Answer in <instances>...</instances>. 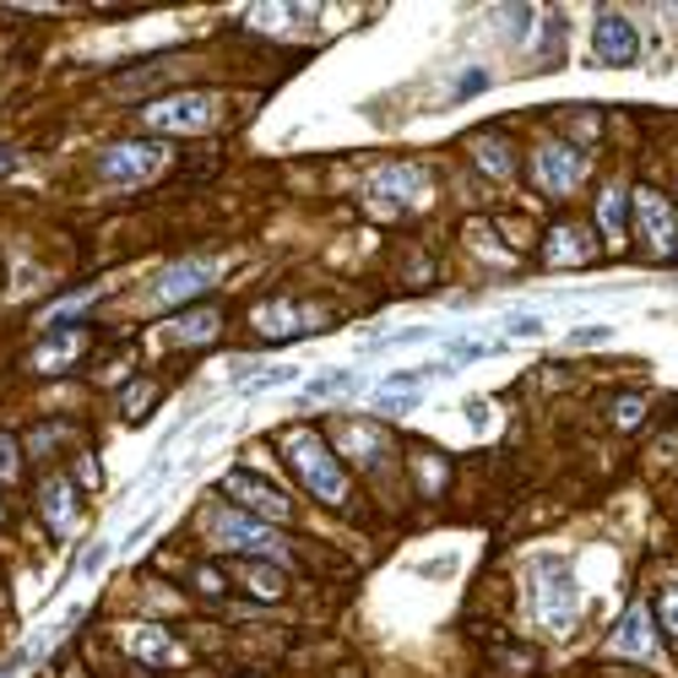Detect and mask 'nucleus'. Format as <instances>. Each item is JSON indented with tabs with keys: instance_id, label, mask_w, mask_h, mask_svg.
<instances>
[{
	"instance_id": "obj_1",
	"label": "nucleus",
	"mask_w": 678,
	"mask_h": 678,
	"mask_svg": "<svg viewBox=\"0 0 678 678\" xmlns=\"http://www.w3.org/2000/svg\"><path fill=\"white\" fill-rule=\"evenodd\" d=\"M283 456H288V466L298 472V483H304L321 505H342V500H347V472L337 466L332 445H326L321 434L294 429V434L283 440Z\"/></svg>"
},
{
	"instance_id": "obj_2",
	"label": "nucleus",
	"mask_w": 678,
	"mask_h": 678,
	"mask_svg": "<svg viewBox=\"0 0 678 678\" xmlns=\"http://www.w3.org/2000/svg\"><path fill=\"white\" fill-rule=\"evenodd\" d=\"M532 608H538L543 630H553V636L576 630L581 597H576V576H570L564 559H538L532 564Z\"/></svg>"
},
{
	"instance_id": "obj_3",
	"label": "nucleus",
	"mask_w": 678,
	"mask_h": 678,
	"mask_svg": "<svg viewBox=\"0 0 678 678\" xmlns=\"http://www.w3.org/2000/svg\"><path fill=\"white\" fill-rule=\"evenodd\" d=\"M141 120H147V126H158V130H185V136H196V130L217 126V98H213V92H174V98L147 104V109H141Z\"/></svg>"
},
{
	"instance_id": "obj_4",
	"label": "nucleus",
	"mask_w": 678,
	"mask_h": 678,
	"mask_svg": "<svg viewBox=\"0 0 678 678\" xmlns=\"http://www.w3.org/2000/svg\"><path fill=\"white\" fill-rule=\"evenodd\" d=\"M164 164H169V147H164V141H120V147L104 153L98 169H104L109 185H147Z\"/></svg>"
},
{
	"instance_id": "obj_5",
	"label": "nucleus",
	"mask_w": 678,
	"mask_h": 678,
	"mask_svg": "<svg viewBox=\"0 0 678 678\" xmlns=\"http://www.w3.org/2000/svg\"><path fill=\"white\" fill-rule=\"evenodd\" d=\"M213 543L217 549H234L245 553V559H255V553H272L277 549V532L266 527V521H255V515H245V510H213Z\"/></svg>"
},
{
	"instance_id": "obj_6",
	"label": "nucleus",
	"mask_w": 678,
	"mask_h": 678,
	"mask_svg": "<svg viewBox=\"0 0 678 678\" xmlns=\"http://www.w3.org/2000/svg\"><path fill=\"white\" fill-rule=\"evenodd\" d=\"M581 174H587V153H576V147H564V141H538V153H532V179H538L549 196H570V190L581 185Z\"/></svg>"
},
{
	"instance_id": "obj_7",
	"label": "nucleus",
	"mask_w": 678,
	"mask_h": 678,
	"mask_svg": "<svg viewBox=\"0 0 678 678\" xmlns=\"http://www.w3.org/2000/svg\"><path fill=\"white\" fill-rule=\"evenodd\" d=\"M636 223L651 255H678V213L662 190H651V185L636 190Z\"/></svg>"
},
{
	"instance_id": "obj_8",
	"label": "nucleus",
	"mask_w": 678,
	"mask_h": 678,
	"mask_svg": "<svg viewBox=\"0 0 678 678\" xmlns=\"http://www.w3.org/2000/svg\"><path fill=\"white\" fill-rule=\"evenodd\" d=\"M223 489H228V500H234V505L255 510V521H288V515H294L288 494H277L261 472H245V466H239V472H228V483H223Z\"/></svg>"
},
{
	"instance_id": "obj_9",
	"label": "nucleus",
	"mask_w": 678,
	"mask_h": 678,
	"mask_svg": "<svg viewBox=\"0 0 678 678\" xmlns=\"http://www.w3.org/2000/svg\"><path fill=\"white\" fill-rule=\"evenodd\" d=\"M370 196L391 207V213H402V207H419L429 190H424V169H413V164H396V169H381L375 174V185H370Z\"/></svg>"
},
{
	"instance_id": "obj_10",
	"label": "nucleus",
	"mask_w": 678,
	"mask_h": 678,
	"mask_svg": "<svg viewBox=\"0 0 678 678\" xmlns=\"http://www.w3.org/2000/svg\"><path fill=\"white\" fill-rule=\"evenodd\" d=\"M592 49H597L602 66H636V55H640L636 28H630L625 17L602 11V17H597V33H592Z\"/></svg>"
},
{
	"instance_id": "obj_11",
	"label": "nucleus",
	"mask_w": 678,
	"mask_h": 678,
	"mask_svg": "<svg viewBox=\"0 0 678 678\" xmlns=\"http://www.w3.org/2000/svg\"><path fill=\"white\" fill-rule=\"evenodd\" d=\"M608 651H613V657H640V662L657 657V625H651V613H646L640 602L619 619V630L608 636Z\"/></svg>"
},
{
	"instance_id": "obj_12",
	"label": "nucleus",
	"mask_w": 678,
	"mask_h": 678,
	"mask_svg": "<svg viewBox=\"0 0 678 678\" xmlns=\"http://www.w3.org/2000/svg\"><path fill=\"white\" fill-rule=\"evenodd\" d=\"M213 283H217L213 261H179V266H169V272L158 277V298H164V304H179V298H190V294H207Z\"/></svg>"
},
{
	"instance_id": "obj_13",
	"label": "nucleus",
	"mask_w": 678,
	"mask_h": 678,
	"mask_svg": "<svg viewBox=\"0 0 678 678\" xmlns=\"http://www.w3.org/2000/svg\"><path fill=\"white\" fill-rule=\"evenodd\" d=\"M126 646H130V657H136V662H147V668H174V662H179L174 636H164L158 625H136V630L126 636Z\"/></svg>"
},
{
	"instance_id": "obj_14",
	"label": "nucleus",
	"mask_w": 678,
	"mask_h": 678,
	"mask_svg": "<svg viewBox=\"0 0 678 678\" xmlns=\"http://www.w3.org/2000/svg\"><path fill=\"white\" fill-rule=\"evenodd\" d=\"M217 332H223V315L217 309H185V315H174L169 321V337L179 342V347H196V342H213Z\"/></svg>"
},
{
	"instance_id": "obj_15",
	"label": "nucleus",
	"mask_w": 678,
	"mask_h": 678,
	"mask_svg": "<svg viewBox=\"0 0 678 678\" xmlns=\"http://www.w3.org/2000/svg\"><path fill=\"white\" fill-rule=\"evenodd\" d=\"M234 576H239V587H245V592L266 597V602H277V597L288 592L283 570H277V564H266V559H239V564H234Z\"/></svg>"
},
{
	"instance_id": "obj_16",
	"label": "nucleus",
	"mask_w": 678,
	"mask_h": 678,
	"mask_svg": "<svg viewBox=\"0 0 678 678\" xmlns=\"http://www.w3.org/2000/svg\"><path fill=\"white\" fill-rule=\"evenodd\" d=\"M39 505H43V521H49L55 532H71V521H77V489H71L66 478H49V483H43Z\"/></svg>"
},
{
	"instance_id": "obj_17",
	"label": "nucleus",
	"mask_w": 678,
	"mask_h": 678,
	"mask_svg": "<svg viewBox=\"0 0 678 678\" xmlns=\"http://www.w3.org/2000/svg\"><path fill=\"white\" fill-rule=\"evenodd\" d=\"M304 326H309V321H304L298 304H261V309H255V332H261V337L283 342V337H298Z\"/></svg>"
},
{
	"instance_id": "obj_18",
	"label": "nucleus",
	"mask_w": 678,
	"mask_h": 678,
	"mask_svg": "<svg viewBox=\"0 0 678 678\" xmlns=\"http://www.w3.org/2000/svg\"><path fill=\"white\" fill-rule=\"evenodd\" d=\"M581 261H592V245L581 239L576 223H559L549 239V266H581Z\"/></svg>"
},
{
	"instance_id": "obj_19",
	"label": "nucleus",
	"mask_w": 678,
	"mask_h": 678,
	"mask_svg": "<svg viewBox=\"0 0 678 678\" xmlns=\"http://www.w3.org/2000/svg\"><path fill=\"white\" fill-rule=\"evenodd\" d=\"M597 223H602V239H608V245H619V239H625V190H619V185H608V190H602V202H597Z\"/></svg>"
},
{
	"instance_id": "obj_20",
	"label": "nucleus",
	"mask_w": 678,
	"mask_h": 678,
	"mask_svg": "<svg viewBox=\"0 0 678 678\" xmlns=\"http://www.w3.org/2000/svg\"><path fill=\"white\" fill-rule=\"evenodd\" d=\"M347 440H358V445H353V456H358L364 466H385V462H391V445L375 434V424H353V429H347Z\"/></svg>"
},
{
	"instance_id": "obj_21",
	"label": "nucleus",
	"mask_w": 678,
	"mask_h": 678,
	"mask_svg": "<svg viewBox=\"0 0 678 678\" xmlns=\"http://www.w3.org/2000/svg\"><path fill=\"white\" fill-rule=\"evenodd\" d=\"M77 347H82V337H77V332H60V337H49V342L39 347V370H49V375H55V370H66Z\"/></svg>"
},
{
	"instance_id": "obj_22",
	"label": "nucleus",
	"mask_w": 678,
	"mask_h": 678,
	"mask_svg": "<svg viewBox=\"0 0 678 678\" xmlns=\"http://www.w3.org/2000/svg\"><path fill=\"white\" fill-rule=\"evenodd\" d=\"M478 158H483V169L494 174V179H510V153L500 136H478Z\"/></svg>"
},
{
	"instance_id": "obj_23",
	"label": "nucleus",
	"mask_w": 678,
	"mask_h": 678,
	"mask_svg": "<svg viewBox=\"0 0 678 678\" xmlns=\"http://www.w3.org/2000/svg\"><path fill=\"white\" fill-rule=\"evenodd\" d=\"M153 396H158V385H153V381L126 385V402H120V407H126V419H147V413H153Z\"/></svg>"
},
{
	"instance_id": "obj_24",
	"label": "nucleus",
	"mask_w": 678,
	"mask_h": 678,
	"mask_svg": "<svg viewBox=\"0 0 678 678\" xmlns=\"http://www.w3.org/2000/svg\"><path fill=\"white\" fill-rule=\"evenodd\" d=\"M407 407H413L407 385H381V396H375V413H381V419H396V413H407Z\"/></svg>"
},
{
	"instance_id": "obj_25",
	"label": "nucleus",
	"mask_w": 678,
	"mask_h": 678,
	"mask_svg": "<svg viewBox=\"0 0 678 678\" xmlns=\"http://www.w3.org/2000/svg\"><path fill=\"white\" fill-rule=\"evenodd\" d=\"M640 419H646V396H636V391H630V396H613V424L636 429Z\"/></svg>"
},
{
	"instance_id": "obj_26",
	"label": "nucleus",
	"mask_w": 678,
	"mask_h": 678,
	"mask_svg": "<svg viewBox=\"0 0 678 678\" xmlns=\"http://www.w3.org/2000/svg\"><path fill=\"white\" fill-rule=\"evenodd\" d=\"M353 375H347V370H332V375H321V381H309L304 385V396H309V402H315V396H332V391H353Z\"/></svg>"
},
{
	"instance_id": "obj_27",
	"label": "nucleus",
	"mask_w": 678,
	"mask_h": 678,
	"mask_svg": "<svg viewBox=\"0 0 678 678\" xmlns=\"http://www.w3.org/2000/svg\"><path fill=\"white\" fill-rule=\"evenodd\" d=\"M500 22H505L510 39H527V28H532V6H500Z\"/></svg>"
},
{
	"instance_id": "obj_28",
	"label": "nucleus",
	"mask_w": 678,
	"mask_h": 678,
	"mask_svg": "<svg viewBox=\"0 0 678 678\" xmlns=\"http://www.w3.org/2000/svg\"><path fill=\"white\" fill-rule=\"evenodd\" d=\"M657 619H662V625L678 636V587H668V592L657 597Z\"/></svg>"
},
{
	"instance_id": "obj_29",
	"label": "nucleus",
	"mask_w": 678,
	"mask_h": 678,
	"mask_svg": "<svg viewBox=\"0 0 678 678\" xmlns=\"http://www.w3.org/2000/svg\"><path fill=\"white\" fill-rule=\"evenodd\" d=\"M294 381V370H261V375H250V391H272V385H288Z\"/></svg>"
},
{
	"instance_id": "obj_30",
	"label": "nucleus",
	"mask_w": 678,
	"mask_h": 678,
	"mask_svg": "<svg viewBox=\"0 0 678 678\" xmlns=\"http://www.w3.org/2000/svg\"><path fill=\"white\" fill-rule=\"evenodd\" d=\"M608 337H613L608 326H581V332L570 337V347H597V342H608Z\"/></svg>"
},
{
	"instance_id": "obj_31",
	"label": "nucleus",
	"mask_w": 678,
	"mask_h": 678,
	"mask_svg": "<svg viewBox=\"0 0 678 678\" xmlns=\"http://www.w3.org/2000/svg\"><path fill=\"white\" fill-rule=\"evenodd\" d=\"M17 478V440H0V483Z\"/></svg>"
},
{
	"instance_id": "obj_32",
	"label": "nucleus",
	"mask_w": 678,
	"mask_h": 678,
	"mask_svg": "<svg viewBox=\"0 0 678 678\" xmlns=\"http://www.w3.org/2000/svg\"><path fill=\"white\" fill-rule=\"evenodd\" d=\"M538 332H543L538 315H515V321H510V337H538Z\"/></svg>"
},
{
	"instance_id": "obj_33",
	"label": "nucleus",
	"mask_w": 678,
	"mask_h": 678,
	"mask_svg": "<svg viewBox=\"0 0 678 678\" xmlns=\"http://www.w3.org/2000/svg\"><path fill=\"white\" fill-rule=\"evenodd\" d=\"M196 587H202V592H228L223 570H196Z\"/></svg>"
},
{
	"instance_id": "obj_34",
	"label": "nucleus",
	"mask_w": 678,
	"mask_h": 678,
	"mask_svg": "<svg viewBox=\"0 0 678 678\" xmlns=\"http://www.w3.org/2000/svg\"><path fill=\"white\" fill-rule=\"evenodd\" d=\"M483 87H489V71H466L462 82H456V92L466 98V92H483Z\"/></svg>"
},
{
	"instance_id": "obj_35",
	"label": "nucleus",
	"mask_w": 678,
	"mask_h": 678,
	"mask_svg": "<svg viewBox=\"0 0 678 678\" xmlns=\"http://www.w3.org/2000/svg\"><path fill=\"white\" fill-rule=\"evenodd\" d=\"M104 559H109V549H104V543H98V549H87V553H82V576H92Z\"/></svg>"
}]
</instances>
